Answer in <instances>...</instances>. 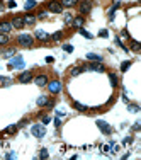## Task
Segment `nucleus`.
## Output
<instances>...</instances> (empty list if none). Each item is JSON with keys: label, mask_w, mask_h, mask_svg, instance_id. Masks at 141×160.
Here are the masks:
<instances>
[{"label": "nucleus", "mask_w": 141, "mask_h": 160, "mask_svg": "<svg viewBox=\"0 0 141 160\" xmlns=\"http://www.w3.org/2000/svg\"><path fill=\"white\" fill-rule=\"evenodd\" d=\"M31 133H32V136H36V138H43L44 135H46V126L41 123V124H34L32 128H31Z\"/></svg>", "instance_id": "1"}, {"label": "nucleus", "mask_w": 141, "mask_h": 160, "mask_svg": "<svg viewBox=\"0 0 141 160\" xmlns=\"http://www.w3.org/2000/svg\"><path fill=\"white\" fill-rule=\"evenodd\" d=\"M17 41H19L20 46H24V48H29V46H32V36L31 34H19L17 36Z\"/></svg>", "instance_id": "2"}, {"label": "nucleus", "mask_w": 141, "mask_h": 160, "mask_svg": "<svg viewBox=\"0 0 141 160\" xmlns=\"http://www.w3.org/2000/svg\"><path fill=\"white\" fill-rule=\"evenodd\" d=\"M9 68H24V60H22V56H20V55H17V56H14V58H12Z\"/></svg>", "instance_id": "3"}, {"label": "nucleus", "mask_w": 141, "mask_h": 160, "mask_svg": "<svg viewBox=\"0 0 141 160\" xmlns=\"http://www.w3.org/2000/svg\"><path fill=\"white\" fill-rule=\"evenodd\" d=\"M48 89H50L51 94H58L61 90V82L60 80H53V82H48Z\"/></svg>", "instance_id": "4"}, {"label": "nucleus", "mask_w": 141, "mask_h": 160, "mask_svg": "<svg viewBox=\"0 0 141 160\" xmlns=\"http://www.w3.org/2000/svg\"><path fill=\"white\" fill-rule=\"evenodd\" d=\"M48 9H50L51 12H54V14H61V12H63V5H61L60 2H50V4H48Z\"/></svg>", "instance_id": "5"}, {"label": "nucleus", "mask_w": 141, "mask_h": 160, "mask_svg": "<svg viewBox=\"0 0 141 160\" xmlns=\"http://www.w3.org/2000/svg\"><path fill=\"white\" fill-rule=\"evenodd\" d=\"M83 70H92V72H104V67H102L101 65V61H99V63H97V61H95V63H90V65H87V67H83Z\"/></svg>", "instance_id": "6"}, {"label": "nucleus", "mask_w": 141, "mask_h": 160, "mask_svg": "<svg viewBox=\"0 0 141 160\" xmlns=\"http://www.w3.org/2000/svg\"><path fill=\"white\" fill-rule=\"evenodd\" d=\"M97 126H99V130H101L102 133H105V135H109V133L112 131V130H111V126H109L105 121H102V119L97 121Z\"/></svg>", "instance_id": "7"}, {"label": "nucleus", "mask_w": 141, "mask_h": 160, "mask_svg": "<svg viewBox=\"0 0 141 160\" xmlns=\"http://www.w3.org/2000/svg\"><path fill=\"white\" fill-rule=\"evenodd\" d=\"M90 10H92V2L90 0H83L80 4V12L82 14H89Z\"/></svg>", "instance_id": "8"}, {"label": "nucleus", "mask_w": 141, "mask_h": 160, "mask_svg": "<svg viewBox=\"0 0 141 160\" xmlns=\"http://www.w3.org/2000/svg\"><path fill=\"white\" fill-rule=\"evenodd\" d=\"M12 29H14V27H12L10 22H0V32H2V34H7V32H10Z\"/></svg>", "instance_id": "9"}, {"label": "nucleus", "mask_w": 141, "mask_h": 160, "mask_svg": "<svg viewBox=\"0 0 141 160\" xmlns=\"http://www.w3.org/2000/svg\"><path fill=\"white\" fill-rule=\"evenodd\" d=\"M34 82H36V85L44 87V85L48 84V77H46V75H39V77H36V79H34Z\"/></svg>", "instance_id": "10"}, {"label": "nucleus", "mask_w": 141, "mask_h": 160, "mask_svg": "<svg viewBox=\"0 0 141 160\" xmlns=\"http://www.w3.org/2000/svg\"><path fill=\"white\" fill-rule=\"evenodd\" d=\"M31 80H32V73H31V72H24L19 77V82H22V84H27Z\"/></svg>", "instance_id": "11"}, {"label": "nucleus", "mask_w": 141, "mask_h": 160, "mask_svg": "<svg viewBox=\"0 0 141 160\" xmlns=\"http://www.w3.org/2000/svg\"><path fill=\"white\" fill-rule=\"evenodd\" d=\"M12 24V27H15V29H20V27H24V19L22 17H15V19L10 22Z\"/></svg>", "instance_id": "12"}, {"label": "nucleus", "mask_w": 141, "mask_h": 160, "mask_svg": "<svg viewBox=\"0 0 141 160\" xmlns=\"http://www.w3.org/2000/svg\"><path fill=\"white\" fill-rule=\"evenodd\" d=\"M14 55H15V50H14V48H7V50L2 51V56H3V58H12Z\"/></svg>", "instance_id": "13"}, {"label": "nucleus", "mask_w": 141, "mask_h": 160, "mask_svg": "<svg viewBox=\"0 0 141 160\" xmlns=\"http://www.w3.org/2000/svg\"><path fill=\"white\" fill-rule=\"evenodd\" d=\"M36 38L41 41H46V39H50V34L44 32V31H36Z\"/></svg>", "instance_id": "14"}, {"label": "nucleus", "mask_w": 141, "mask_h": 160, "mask_svg": "<svg viewBox=\"0 0 141 160\" xmlns=\"http://www.w3.org/2000/svg\"><path fill=\"white\" fill-rule=\"evenodd\" d=\"M87 60L89 61H102V56L101 55H95V53H89L87 55Z\"/></svg>", "instance_id": "15"}, {"label": "nucleus", "mask_w": 141, "mask_h": 160, "mask_svg": "<svg viewBox=\"0 0 141 160\" xmlns=\"http://www.w3.org/2000/svg\"><path fill=\"white\" fill-rule=\"evenodd\" d=\"M60 4L63 5V7H73V5L78 4V0H61Z\"/></svg>", "instance_id": "16"}, {"label": "nucleus", "mask_w": 141, "mask_h": 160, "mask_svg": "<svg viewBox=\"0 0 141 160\" xmlns=\"http://www.w3.org/2000/svg\"><path fill=\"white\" fill-rule=\"evenodd\" d=\"M82 72H83V67H75V68L70 70V75L71 77H77V75H80Z\"/></svg>", "instance_id": "17"}, {"label": "nucleus", "mask_w": 141, "mask_h": 160, "mask_svg": "<svg viewBox=\"0 0 141 160\" xmlns=\"http://www.w3.org/2000/svg\"><path fill=\"white\" fill-rule=\"evenodd\" d=\"M36 7V0H26V4H24V9L26 10H31Z\"/></svg>", "instance_id": "18"}, {"label": "nucleus", "mask_w": 141, "mask_h": 160, "mask_svg": "<svg viewBox=\"0 0 141 160\" xmlns=\"http://www.w3.org/2000/svg\"><path fill=\"white\" fill-rule=\"evenodd\" d=\"M71 24H73L75 27H82V26H83V19H82V17H77V19L71 20Z\"/></svg>", "instance_id": "19"}, {"label": "nucleus", "mask_w": 141, "mask_h": 160, "mask_svg": "<svg viewBox=\"0 0 141 160\" xmlns=\"http://www.w3.org/2000/svg\"><path fill=\"white\" fill-rule=\"evenodd\" d=\"M73 107L77 111H87V106H83V104H80V102H73Z\"/></svg>", "instance_id": "20"}, {"label": "nucleus", "mask_w": 141, "mask_h": 160, "mask_svg": "<svg viewBox=\"0 0 141 160\" xmlns=\"http://www.w3.org/2000/svg\"><path fill=\"white\" fill-rule=\"evenodd\" d=\"M34 20H36L34 15H26L24 17V24H34Z\"/></svg>", "instance_id": "21"}, {"label": "nucleus", "mask_w": 141, "mask_h": 160, "mask_svg": "<svg viewBox=\"0 0 141 160\" xmlns=\"http://www.w3.org/2000/svg\"><path fill=\"white\" fill-rule=\"evenodd\" d=\"M129 67H131V61H122L121 63V72H126Z\"/></svg>", "instance_id": "22"}, {"label": "nucleus", "mask_w": 141, "mask_h": 160, "mask_svg": "<svg viewBox=\"0 0 141 160\" xmlns=\"http://www.w3.org/2000/svg\"><path fill=\"white\" fill-rule=\"evenodd\" d=\"M109 80H111L112 87H116V85H117V77H116L114 73H111V75H109Z\"/></svg>", "instance_id": "23"}, {"label": "nucleus", "mask_w": 141, "mask_h": 160, "mask_svg": "<svg viewBox=\"0 0 141 160\" xmlns=\"http://www.w3.org/2000/svg\"><path fill=\"white\" fill-rule=\"evenodd\" d=\"M46 102H48L46 95H41L39 99H38V106H46Z\"/></svg>", "instance_id": "24"}, {"label": "nucleus", "mask_w": 141, "mask_h": 160, "mask_svg": "<svg viewBox=\"0 0 141 160\" xmlns=\"http://www.w3.org/2000/svg\"><path fill=\"white\" fill-rule=\"evenodd\" d=\"M48 157H50L48 150H46V148H43V150H41V153H39V159H48Z\"/></svg>", "instance_id": "25"}, {"label": "nucleus", "mask_w": 141, "mask_h": 160, "mask_svg": "<svg viewBox=\"0 0 141 160\" xmlns=\"http://www.w3.org/2000/svg\"><path fill=\"white\" fill-rule=\"evenodd\" d=\"M61 38H63V34H61L60 31H58V32H54V34H53V36H51V39H54V41L61 39Z\"/></svg>", "instance_id": "26"}, {"label": "nucleus", "mask_w": 141, "mask_h": 160, "mask_svg": "<svg viewBox=\"0 0 141 160\" xmlns=\"http://www.w3.org/2000/svg\"><path fill=\"white\" fill-rule=\"evenodd\" d=\"M7 36H5V34H2V32H0V44H5V43H7Z\"/></svg>", "instance_id": "27"}, {"label": "nucleus", "mask_w": 141, "mask_h": 160, "mask_svg": "<svg viewBox=\"0 0 141 160\" xmlns=\"http://www.w3.org/2000/svg\"><path fill=\"white\" fill-rule=\"evenodd\" d=\"M80 34H82V36H85V38H89V39L92 38V34H90V32H87L85 29H80Z\"/></svg>", "instance_id": "28"}, {"label": "nucleus", "mask_w": 141, "mask_h": 160, "mask_svg": "<svg viewBox=\"0 0 141 160\" xmlns=\"http://www.w3.org/2000/svg\"><path fill=\"white\" fill-rule=\"evenodd\" d=\"M71 20H73L71 14H66V15H65V22H66V24H71Z\"/></svg>", "instance_id": "29"}, {"label": "nucleus", "mask_w": 141, "mask_h": 160, "mask_svg": "<svg viewBox=\"0 0 141 160\" xmlns=\"http://www.w3.org/2000/svg\"><path fill=\"white\" fill-rule=\"evenodd\" d=\"M63 50L66 51V53H71V51H73V46H70V44H65V46H63Z\"/></svg>", "instance_id": "30"}, {"label": "nucleus", "mask_w": 141, "mask_h": 160, "mask_svg": "<svg viewBox=\"0 0 141 160\" xmlns=\"http://www.w3.org/2000/svg\"><path fill=\"white\" fill-rule=\"evenodd\" d=\"M15 130H17V126H14V124H12V126H9V128L5 130V133H14Z\"/></svg>", "instance_id": "31"}, {"label": "nucleus", "mask_w": 141, "mask_h": 160, "mask_svg": "<svg viewBox=\"0 0 141 160\" xmlns=\"http://www.w3.org/2000/svg\"><path fill=\"white\" fill-rule=\"evenodd\" d=\"M129 111H131V112H138V111H140V107L133 104V106H129Z\"/></svg>", "instance_id": "32"}, {"label": "nucleus", "mask_w": 141, "mask_h": 160, "mask_svg": "<svg viewBox=\"0 0 141 160\" xmlns=\"http://www.w3.org/2000/svg\"><path fill=\"white\" fill-rule=\"evenodd\" d=\"M140 128H141V121H138V123H136V124L133 126V130H134V131H138Z\"/></svg>", "instance_id": "33"}, {"label": "nucleus", "mask_w": 141, "mask_h": 160, "mask_svg": "<svg viewBox=\"0 0 141 160\" xmlns=\"http://www.w3.org/2000/svg\"><path fill=\"white\" fill-rule=\"evenodd\" d=\"M48 123H50V116H44L43 118V124H48Z\"/></svg>", "instance_id": "34"}, {"label": "nucleus", "mask_w": 141, "mask_h": 160, "mask_svg": "<svg viewBox=\"0 0 141 160\" xmlns=\"http://www.w3.org/2000/svg\"><path fill=\"white\" fill-rule=\"evenodd\" d=\"M104 152L109 153V152H111V145H105V147H104Z\"/></svg>", "instance_id": "35"}, {"label": "nucleus", "mask_w": 141, "mask_h": 160, "mask_svg": "<svg viewBox=\"0 0 141 160\" xmlns=\"http://www.w3.org/2000/svg\"><path fill=\"white\" fill-rule=\"evenodd\" d=\"M133 50H140V43H133Z\"/></svg>", "instance_id": "36"}, {"label": "nucleus", "mask_w": 141, "mask_h": 160, "mask_svg": "<svg viewBox=\"0 0 141 160\" xmlns=\"http://www.w3.org/2000/svg\"><path fill=\"white\" fill-rule=\"evenodd\" d=\"M9 7H10V9H12V7H15V2H14V0H10V2H9Z\"/></svg>", "instance_id": "37"}, {"label": "nucleus", "mask_w": 141, "mask_h": 160, "mask_svg": "<svg viewBox=\"0 0 141 160\" xmlns=\"http://www.w3.org/2000/svg\"><path fill=\"white\" fill-rule=\"evenodd\" d=\"M2 7H3V4H2V0H0V10H2Z\"/></svg>", "instance_id": "38"}, {"label": "nucleus", "mask_w": 141, "mask_h": 160, "mask_svg": "<svg viewBox=\"0 0 141 160\" xmlns=\"http://www.w3.org/2000/svg\"><path fill=\"white\" fill-rule=\"evenodd\" d=\"M0 80H3V79H2V77H0Z\"/></svg>", "instance_id": "39"}]
</instances>
